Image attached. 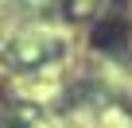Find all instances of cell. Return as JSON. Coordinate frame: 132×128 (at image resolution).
Returning a JSON list of instances; mask_svg holds the SVG:
<instances>
[{
  "mask_svg": "<svg viewBox=\"0 0 132 128\" xmlns=\"http://www.w3.org/2000/svg\"><path fill=\"white\" fill-rule=\"evenodd\" d=\"M124 39H128V23L120 16H109L93 27V47H101V50H117V47H124Z\"/></svg>",
  "mask_w": 132,
  "mask_h": 128,
  "instance_id": "1",
  "label": "cell"
}]
</instances>
